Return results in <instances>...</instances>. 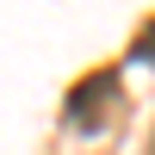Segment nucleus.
Returning <instances> with one entry per match:
<instances>
[{"label":"nucleus","instance_id":"obj_1","mask_svg":"<svg viewBox=\"0 0 155 155\" xmlns=\"http://www.w3.org/2000/svg\"><path fill=\"white\" fill-rule=\"evenodd\" d=\"M124 81H118V68H93L87 81H74L68 87V124L74 130H106L112 118L124 112Z\"/></svg>","mask_w":155,"mask_h":155},{"label":"nucleus","instance_id":"obj_2","mask_svg":"<svg viewBox=\"0 0 155 155\" xmlns=\"http://www.w3.org/2000/svg\"><path fill=\"white\" fill-rule=\"evenodd\" d=\"M130 56H137V62H155V19L143 25V31H137V44H130Z\"/></svg>","mask_w":155,"mask_h":155},{"label":"nucleus","instance_id":"obj_3","mask_svg":"<svg viewBox=\"0 0 155 155\" xmlns=\"http://www.w3.org/2000/svg\"><path fill=\"white\" fill-rule=\"evenodd\" d=\"M149 155H155V130H149Z\"/></svg>","mask_w":155,"mask_h":155}]
</instances>
